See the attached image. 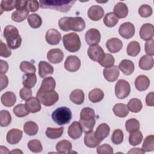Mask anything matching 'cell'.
<instances>
[{
    "label": "cell",
    "mask_w": 154,
    "mask_h": 154,
    "mask_svg": "<svg viewBox=\"0 0 154 154\" xmlns=\"http://www.w3.org/2000/svg\"><path fill=\"white\" fill-rule=\"evenodd\" d=\"M39 2L37 1H27V8L30 12L37 11L39 8Z\"/></svg>",
    "instance_id": "cell-59"
},
{
    "label": "cell",
    "mask_w": 154,
    "mask_h": 154,
    "mask_svg": "<svg viewBox=\"0 0 154 154\" xmlns=\"http://www.w3.org/2000/svg\"><path fill=\"white\" fill-rule=\"evenodd\" d=\"M143 138V136L141 132L137 130L130 132V135L129 136V143L132 146H137L141 143Z\"/></svg>",
    "instance_id": "cell-40"
},
{
    "label": "cell",
    "mask_w": 154,
    "mask_h": 154,
    "mask_svg": "<svg viewBox=\"0 0 154 154\" xmlns=\"http://www.w3.org/2000/svg\"><path fill=\"white\" fill-rule=\"evenodd\" d=\"M27 20L29 25L32 28H38L42 24V19L41 17L35 13L29 14Z\"/></svg>",
    "instance_id": "cell-42"
},
{
    "label": "cell",
    "mask_w": 154,
    "mask_h": 154,
    "mask_svg": "<svg viewBox=\"0 0 154 154\" xmlns=\"http://www.w3.org/2000/svg\"><path fill=\"white\" fill-rule=\"evenodd\" d=\"M141 50L140 43L137 41L131 42L126 49L127 54L131 57H135L138 55Z\"/></svg>",
    "instance_id": "cell-36"
},
{
    "label": "cell",
    "mask_w": 154,
    "mask_h": 154,
    "mask_svg": "<svg viewBox=\"0 0 154 154\" xmlns=\"http://www.w3.org/2000/svg\"><path fill=\"white\" fill-rule=\"evenodd\" d=\"M56 85L55 79L51 77H46L42 81L40 88L38 90L42 91H51L54 90Z\"/></svg>",
    "instance_id": "cell-26"
},
{
    "label": "cell",
    "mask_w": 154,
    "mask_h": 154,
    "mask_svg": "<svg viewBox=\"0 0 154 154\" xmlns=\"http://www.w3.org/2000/svg\"><path fill=\"white\" fill-rule=\"evenodd\" d=\"M0 65H1V70H0L1 74H5L8 69V63H7V61L1 60H0Z\"/></svg>",
    "instance_id": "cell-63"
},
{
    "label": "cell",
    "mask_w": 154,
    "mask_h": 154,
    "mask_svg": "<svg viewBox=\"0 0 154 154\" xmlns=\"http://www.w3.org/2000/svg\"><path fill=\"white\" fill-rule=\"evenodd\" d=\"M28 148L34 153H38L42 151L43 147L41 142L37 139L30 140L28 143Z\"/></svg>",
    "instance_id": "cell-48"
},
{
    "label": "cell",
    "mask_w": 154,
    "mask_h": 154,
    "mask_svg": "<svg viewBox=\"0 0 154 154\" xmlns=\"http://www.w3.org/2000/svg\"><path fill=\"white\" fill-rule=\"evenodd\" d=\"M2 103L7 107H11L16 101V97L14 93L11 91L5 92L1 97Z\"/></svg>",
    "instance_id": "cell-27"
},
{
    "label": "cell",
    "mask_w": 154,
    "mask_h": 154,
    "mask_svg": "<svg viewBox=\"0 0 154 154\" xmlns=\"http://www.w3.org/2000/svg\"><path fill=\"white\" fill-rule=\"evenodd\" d=\"M96 117V114L93 109L85 107L82 109L80 112V120H88L94 119Z\"/></svg>",
    "instance_id": "cell-43"
},
{
    "label": "cell",
    "mask_w": 154,
    "mask_h": 154,
    "mask_svg": "<svg viewBox=\"0 0 154 154\" xmlns=\"http://www.w3.org/2000/svg\"><path fill=\"white\" fill-rule=\"evenodd\" d=\"M101 38V35L99 30L95 28H91L86 31L85 34V40L87 45L93 46L97 45Z\"/></svg>",
    "instance_id": "cell-8"
},
{
    "label": "cell",
    "mask_w": 154,
    "mask_h": 154,
    "mask_svg": "<svg viewBox=\"0 0 154 154\" xmlns=\"http://www.w3.org/2000/svg\"><path fill=\"white\" fill-rule=\"evenodd\" d=\"M81 60L75 55H69L64 62V68L69 72H75L79 70L81 67Z\"/></svg>",
    "instance_id": "cell-9"
},
{
    "label": "cell",
    "mask_w": 154,
    "mask_h": 154,
    "mask_svg": "<svg viewBox=\"0 0 154 154\" xmlns=\"http://www.w3.org/2000/svg\"><path fill=\"white\" fill-rule=\"evenodd\" d=\"M114 13L118 18H125L128 16V8L123 2H118L114 7Z\"/></svg>",
    "instance_id": "cell-29"
},
{
    "label": "cell",
    "mask_w": 154,
    "mask_h": 154,
    "mask_svg": "<svg viewBox=\"0 0 154 154\" xmlns=\"http://www.w3.org/2000/svg\"><path fill=\"white\" fill-rule=\"evenodd\" d=\"M142 149L144 152H151L154 150V136L150 135L144 140L142 144Z\"/></svg>",
    "instance_id": "cell-44"
},
{
    "label": "cell",
    "mask_w": 154,
    "mask_h": 154,
    "mask_svg": "<svg viewBox=\"0 0 154 154\" xmlns=\"http://www.w3.org/2000/svg\"><path fill=\"white\" fill-rule=\"evenodd\" d=\"M123 140V132L120 129H117L114 131L112 137L111 141L115 144H120Z\"/></svg>",
    "instance_id": "cell-53"
},
{
    "label": "cell",
    "mask_w": 154,
    "mask_h": 154,
    "mask_svg": "<svg viewBox=\"0 0 154 154\" xmlns=\"http://www.w3.org/2000/svg\"><path fill=\"white\" fill-rule=\"evenodd\" d=\"M64 132V128L60 127L58 128H48L45 132L47 137L51 139H56L60 138Z\"/></svg>",
    "instance_id": "cell-39"
},
{
    "label": "cell",
    "mask_w": 154,
    "mask_h": 154,
    "mask_svg": "<svg viewBox=\"0 0 154 154\" xmlns=\"http://www.w3.org/2000/svg\"><path fill=\"white\" fill-rule=\"evenodd\" d=\"M29 11L28 8L22 10H16L13 11L11 15V19L16 22H21L29 16Z\"/></svg>",
    "instance_id": "cell-31"
},
{
    "label": "cell",
    "mask_w": 154,
    "mask_h": 154,
    "mask_svg": "<svg viewBox=\"0 0 154 154\" xmlns=\"http://www.w3.org/2000/svg\"><path fill=\"white\" fill-rule=\"evenodd\" d=\"M113 152L112 147L108 144H103L99 146L97 148V153L98 154H112Z\"/></svg>",
    "instance_id": "cell-55"
},
{
    "label": "cell",
    "mask_w": 154,
    "mask_h": 154,
    "mask_svg": "<svg viewBox=\"0 0 154 154\" xmlns=\"http://www.w3.org/2000/svg\"><path fill=\"white\" fill-rule=\"evenodd\" d=\"M145 152L143 149L140 148H132L131 150H129L128 153H144Z\"/></svg>",
    "instance_id": "cell-64"
},
{
    "label": "cell",
    "mask_w": 154,
    "mask_h": 154,
    "mask_svg": "<svg viewBox=\"0 0 154 154\" xmlns=\"http://www.w3.org/2000/svg\"><path fill=\"white\" fill-rule=\"evenodd\" d=\"M11 122V117L7 110H1L0 112V125L1 127L8 126Z\"/></svg>",
    "instance_id": "cell-45"
},
{
    "label": "cell",
    "mask_w": 154,
    "mask_h": 154,
    "mask_svg": "<svg viewBox=\"0 0 154 154\" xmlns=\"http://www.w3.org/2000/svg\"><path fill=\"white\" fill-rule=\"evenodd\" d=\"M16 10H22L27 8V1L16 0Z\"/></svg>",
    "instance_id": "cell-62"
},
{
    "label": "cell",
    "mask_w": 154,
    "mask_h": 154,
    "mask_svg": "<svg viewBox=\"0 0 154 154\" xmlns=\"http://www.w3.org/2000/svg\"><path fill=\"white\" fill-rule=\"evenodd\" d=\"M19 95L20 98L23 100H26L31 97L32 96V91L31 88L27 87H23L20 89L19 91Z\"/></svg>",
    "instance_id": "cell-57"
},
{
    "label": "cell",
    "mask_w": 154,
    "mask_h": 154,
    "mask_svg": "<svg viewBox=\"0 0 154 154\" xmlns=\"http://www.w3.org/2000/svg\"><path fill=\"white\" fill-rule=\"evenodd\" d=\"M139 67L144 70H149L153 67V58L152 56L144 55L141 57L139 61Z\"/></svg>",
    "instance_id": "cell-28"
},
{
    "label": "cell",
    "mask_w": 154,
    "mask_h": 154,
    "mask_svg": "<svg viewBox=\"0 0 154 154\" xmlns=\"http://www.w3.org/2000/svg\"><path fill=\"white\" fill-rule=\"evenodd\" d=\"M83 129L79 122H73L69 126L68 135L73 140L80 138Z\"/></svg>",
    "instance_id": "cell-15"
},
{
    "label": "cell",
    "mask_w": 154,
    "mask_h": 154,
    "mask_svg": "<svg viewBox=\"0 0 154 154\" xmlns=\"http://www.w3.org/2000/svg\"><path fill=\"white\" fill-rule=\"evenodd\" d=\"M38 130L37 124L32 121L26 122L23 125V131L25 134L29 136L36 135Z\"/></svg>",
    "instance_id": "cell-38"
},
{
    "label": "cell",
    "mask_w": 154,
    "mask_h": 154,
    "mask_svg": "<svg viewBox=\"0 0 154 154\" xmlns=\"http://www.w3.org/2000/svg\"><path fill=\"white\" fill-rule=\"evenodd\" d=\"M153 43L154 40L153 38L147 40V42L145 43V51L146 53L150 56H153L154 55V51H153Z\"/></svg>",
    "instance_id": "cell-58"
},
{
    "label": "cell",
    "mask_w": 154,
    "mask_h": 154,
    "mask_svg": "<svg viewBox=\"0 0 154 154\" xmlns=\"http://www.w3.org/2000/svg\"><path fill=\"white\" fill-rule=\"evenodd\" d=\"M127 107L132 112H138L141 111L143 107L142 102L138 98H132L129 100L127 104Z\"/></svg>",
    "instance_id": "cell-35"
},
{
    "label": "cell",
    "mask_w": 154,
    "mask_h": 154,
    "mask_svg": "<svg viewBox=\"0 0 154 154\" xmlns=\"http://www.w3.org/2000/svg\"><path fill=\"white\" fill-rule=\"evenodd\" d=\"M56 150L60 153H70L72 149V145L70 141L63 140L58 142L55 146Z\"/></svg>",
    "instance_id": "cell-30"
},
{
    "label": "cell",
    "mask_w": 154,
    "mask_h": 154,
    "mask_svg": "<svg viewBox=\"0 0 154 154\" xmlns=\"http://www.w3.org/2000/svg\"><path fill=\"white\" fill-rule=\"evenodd\" d=\"M45 38L48 44L51 45H55L60 43L61 39V35L58 31L52 28L47 31Z\"/></svg>",
    "instance_id": "cell-13"
},
{
    "label": "cell",
    "mask_w": 154,
    "mask_h": 154,
    "mask_svg": "<svg viewBox=\"0 0 154 154\" xmlns=\"http://www.w3.org/2000/svg\"><path fill=\"white\" fill-rule=\"evenodd\" d=\"M52 120L58 125H64L69 123L72 118V113L70 109L66 106H61L57 108L52 113Z\"/></svg>",
    "instance_id": "cell-4"
},
{
    "label": "cell",
    "mask_w": 154,
    "mask_h": 154,
    "mask_svg": "<svg viewBox=\"0 0 154 154\" xmlns=\"http://www.w3.org/2000/svg\"><path fill=\"white\" fill-rule=\"evenodd\" d=\"M109 132V126L106 123H103L98 126L96 131L94 132V135L96 138L101 142L103 140L108 136Z\"/></svg>",
    "instance_id": "cell-22"
},
{
    "label": "cell",
    "mask_w": 154,
    "mask_h": 154,
    "mask_svg": "<svg viewBox=\"0 0 154 154\" xmlns=\"http://www.w3.org/2000/svg\"><path fill=\"white\" fill-rule=\"evenodd\" d=\"M22 84L24 87L31 88L34 87L37 82V76L35 73H26L22 76Z\"/></svg>",
    "instance_id": "cell-34"
},
{
    "label": "cell",
    "mask_w": 154,
    "mask_h": 154,
    "mask_svg": "<svg viewBox=\"0 0 154 154\" xmlns=\"http://www.w3.org/2000/svg\"><path fill=\"white\" fill-rule=\"evenodd\" d=\"M150 85V80L146 75H139L135 81V86L137 90L143 91L148 88Z\"/></svg>",
    "instance_id": "cell-23"
},
{
    "label": "cell",
    "mask_w": 154,
    "mask_h": 154,
    "mask_svg": "<svg viewBox=\"0 0 154 154\" xmlns=\"http://www.w3.org/2000/svg\"><path fill=\"white\" fill-rule=\"evenodd\" d=\"M60 28L64 31L81 32L85 29V23L81 17H63L58 21Z\"/></svg>",
    "instance_id": "cell-1"
},
{
    "label": "cell",
    "mask_w": 154,
    "mask_h": 154,
    "mask_svg": "<svg viewBox=\"0 0 154 154\" xmlns=\"http://www.w3.org/2000/svg\"><path fill=\"white\" fill-rule=\"evenodd\" d=\"M4 37L6 39L8 46L12 49H16L20 47L22 38L16 27L12 25H7L4 29Z\"/></svg>",
    "instance_id": "cell-2"
},
{
    "label": "cell",
    "mask_w": 154,
    "mask_h": 154,
    "mask_svg": "<svg viewBox=\"0 0 154 154\" xmlns=\"http://www.w3.org/2000/svg\"><path fill=\"white\" fill-rule=\"evenodd\" d=\"M76 1L63 0H48L40 1V5L42 8H50L60 12H68Z\"/></svg>",
    "instance_id": "cell-3"
},
{
    "label": "cell",
    "mask_w": 154,
    "mask_h": 154,
    "mask_svg": "<svg viewBox=\"0 0 154 154\" xmlns=\"http://www.w3.org/2000/svg\"><path fill=\"white\" fill-rule=\"evenodd\" d=\"M84 136V143L86 146L90 148H94L97 146L100 141H99L94 135V132L93 131L85 133Z\"/></svg>",
    "instance_id": "cell-25"
},
{
    "label": "cell",
    "mask_w": 154,
    "mask_h": 154,
    "mask_svg": "<svg viewBox=\"0 0 154 154\" xmlns=\"http://www.w3.org/2000/svg\"><path fill=\"white\" fill-rule=\"evenodd\" d=\"M141 38L144 40H149L153 38L154 35V26L151 23L143 24L139 32Z\"/></svg>",
    "instance_id": "cell-14"
},
{
    "label": "cell",
    "mask_w": 154,
    "mask_h": 154,
    "mask_svg": "<svg viewBox=\"0 0 154 154\" xmlns=\"http://www.w3.org/2000/svg\"><path fill=\"white\" fill-rule=\"evenodd\" d=\"M0 42V55L5 58L9 57L11 55V51L10 48L8 46V45L3 43L2 40H1Z\"/></svg>",
    "instance_id": "cell-56"
},
{
    "label": "cell",
    "mask_w": 154,
    "mask_h": 154,
    "mask_svg": "<svg viewBox=\"0 0 154 154\" xmlns=\"http://www.w3.org/2000/svg\"><path fill=\"white\" fill-rule=\"evenodd\" d=\"M46 57L51 63L53 64H57L63 61L64 54L60 49H52L48 52Z\"/></svg>",
    "instance_id": "cell-18"
},
{
    "label": "cell",
    "mask_w": 154,
    "mask_h": 154,
    "mask_svg": "<svg viewBox=\"0 0 154 154\" xmlns=\"http://www.w3.org/2000/svg\"><path fill=\"white\" fill-rule=\"evenodd\" d=\"M63 43L65 49L70 52H75L79 50L81 42L79 35L75 32H70L64 35Z\"/></svg>",
    "instance_id": "cell-5"
},
{
    "label": "cell",
    "mask_w": 154,
    "mask_h": 154,
    "mask_svg": "<svg viewBox=\"0 0 154 154\" xmlns=\"http://www.w3.org/2000/svg\"><path fill=\"white\" fill-rule=\"evenodd\" d=\"M1 78V90H2L4 88H6L8 84V79L5 74L0 75Z\"/></svg>",
    "instance_id": "cell-61"
},
{
    "label": "cell",
    "mask_w": 154,
    "mask_h": 154,
    "mask_svg": "<svg viewBox=\"0 0 154 154\" xmlns=\"http://www.w3.org/2000/svg\"><path fill=\"white\" fill-rule=\"evenodd\" d=\"M104 97L103 91L99 88H94L89 92L88 99L93 103H96L101 101Z\"/></svg>",
    "instance_id": "cell-37"
},
{
    "label": "cell",
    "mask_w": 154,
    "mask_h": 154,
    "mask_svg": "<svg viewBox=\"0 0 154 154\" xmlns=\"http://www.w3.org/2000/svg\"><path fill=\"white\" fill-rule=\"evenodd\" d=\"M126 129L128 132H132L140 129V123L135 119H128L125 124Z\"/></svg>",
    "instance_id": "cell-47"
},
{
    "label": "cell",
    "mask_w": 154,
    "mask_h": 154,
    "mask_svg": "<svg viewBox=\"0 0 154 154\" xmlns=\"http://www.w3.org/2000/svg\"><path fill=\"white\" fill-rule=\"evenodd\" d=\"M112 111L116 116L121 118L126 117L129 113V109L127 106L125 104L122 103H116L113 106Z\"/></svg>",
    "instance_id": "cell-33"
},
{
    "label": "cell",
    "mask_w": 154,
    "mask_h": 154,
    "mask_svg": "<svg viewBox=\"0 0 154 154\" xmlns=\"http://www.w3.org/2000/svg\"><path fill=\"white\" fill-rule=\"evenodd\" d=\"M106 47L109 52L117 53L122 49L123 43L122 40L118 38H111L107 40Z\"/></svg>",
    "instance_id": "cell-20"
},
{
    "label": "cell",
    "mask_w": 154,
    "mask_h": 154,
    "mask_svg": "<svg viewBox=\"0 0 154 154\" xmlns=\"http://www.w3.org/2000/svg\"><path fill=\"white\" fill-rule=\"evenodd\" d=\"M25 105L27 110L31 113L38 112L42 108L40 102L37 97H31L29 99L26 100Z\"/></svg>",
    "instance_id": "cell-21"
},
{
    "label": "cell",
    "mask_w": 154,
    "mask_h": 154,
    "mask_svg": "<svg viewBox=\"0 0 154 154\" xmlns=\"http://www.w3.org/2000/svg\"><path fill=\"white\" fill-rule=\"evenodd\" d=\"M23 132L18 129H11L7 134V141L10 144H16L22 139Z\"/></svg>",
    "instance_id": "cell-17"
},
{
    "label": "cell",
    "mask_w": 154,
    "mask_h": 154,
    "mask_svg": "<svg viewBox=\"0 0 154 154\" xmlns=\"http://www.w3.org/2000/svg\"><path fill=\"white\" fill-rule=\"evenodd\" d=\"M84 93L82 90L75 89L70 93V99L73 103L81 105L84 102Z\"/></svg>",
    "instance_id": "cell-32"
},
{
    "label": "cell",
    "mask_w": 154,
    "mask_h": 154,
    "mask_svg": "<svg viewBox=\"0 0 154 154\" xmlns=\"http://www.w3.org/2000/svg\"><path fill=\"white\" fill-rule=\"evenodd\" d=\"M146 103L147 106H154V93L153 91L148 93L146 97Z\"/></svg>",
    "instance_id": "cell-60"
},
{
    "label": "cell",
    "mask_w": 154,
    "mask_h": 154,
    "mask_svg": "<svg viewBox=\"0 0 154 154\" xmlns=\"http://www.w3.org/2000/svg\"><path fill=\"white\" fill-rule=\"evenodd\" d=\"M87 54L91 60L99 63L103 58L105 53L101 46L96 45L90 46L87 50Z\"/></svg>",
    "instance_id": "cell-11"
},
{
    "label": "cell",
    "mask_w": 154,
    "mask_h": 154,
    "mask_svg": "<svg viewBox=\"0 0 154 154\" xmlns=\"http://www.w3.org/2000/svg\"><path fill=\"white\" fill-rule=\"evenodd\" d=\"M103 74L105 79L108 82H114L119 76V70L117 66H112L109 67H105L103 70Z\"/></svg>",
    "instance_id": "cell-12"
},
{
    "label": "cell",
    "mask_w": 154,
    "mask_h": 154,
    "mask_svg": "<svg viewBox=\"0 0 154 154\" xmlns=\"http://www.w3.org/2000/svg\"><path fill=\"white\" fill-rule=\"evenodd\" d=\"M16 7V0L10 1V0H2L1 2V14L2 13L3 11H11Z\"/></svg>",
    "instance_id": "cell-51"
},
{
    "label": "cell",
    "mask_w": 154,
    "mask_h": 154,
    "mask_svg": "<svg viewBox=\"0 0 154 154\" xmlns=\"http://www.w3.org/2000/svg\"><path fill=\"white\" fill-rule=\"evenodd\" d=\"M79 123L82 126L83 131L85 133H87L93 131V128L96 123V120L95 119H91V120H79Z\"/></svg>",
    "instance_id": "cell-52"
},
{
    "label": "cell",
    "mask_w": 154,
    "mask_h": 154,
    "mask_svg": "<svg viewBox=\"0 0 154 154\" xmlns=\"http://www.w3.org/2000/svg\"><path fill=\"white\" fill-rule=\"evenodd\" d=\"M131 92V85L125 79H119L115 86V94L118 99H123L128 97Z\"/></svg>",
    "instance_id": "cell-7"
},
{
    "label": "cell",
    "mask_w": 154,
    "mask_h": 154,
    "mask_svg": "<svg viewBox=\"0 0 154 154\" xmlns=\"http://www.w3.org/2000/svg\"><path fill=\"white\" fill-rule=\"evenodd\" d=\"M114 58L111 54H105L102 60L99 62V64L104 67H109L114 66Z\"/></svg>",
    "instance_id": "cell-49"
},
{
    "label": "cell",
    "mask_w": 154,
    "mask_h": 154,
    "mask_svg": "<svg viewBox=\"0 0 154 154\" xmlns=\"http://www.w3.org/2000/svg\"><path fill=\"white\" fill-rule=\"evenodd\" d=\"M54 73L53 67L45 61H40L38 63V75L40 78H45Z\"/></svg>",
    "instance_id": "cell-19"
},
{
    "label": "cell",
    "mask_w": 154,
    "mask_h": 154,
    "mask_svg": "<svg viewBox=\"0 0 154 154\" xmlns=\"http://www.w3.org/2000/svg\"><path fill=\"white\" fill-rule=\"evenodd\" d=\"M36 97L41 103L46 106H50L55 104L58 100L59 96L58 93L55 91H42L38 90Z\"/></svg>",
    "instance_id": "cell-6"
},
{
    "label": "cell",
    "mask_w": 154,
    "mask_h": 154,
    "mask_svg": "<svg viewBox=\"0 0 154 154\" xmlns=\"http://www.w3.org/2000/svg\"><path fill=\"white\" fill-rule=\"evenodd\" d=\"M119 69L125 75H131L135 69L134 63L129 60H123L119 65Z\"/></svg>",
    "instance_id": "cell-24"
},
{
    "label": "cell",
    "mask_w": 154,
    "mask_h": 154,
    "mask_svg": "<svg viewBox=\"0 0 154 154\" xmlns=\"http://www.w3.org/2000/svg\"><path fill=\"white\" fill-rule=\"evenodd\" d=\"M20 69L25 73H35L36 69L35 66L31 62L23 61L20 64Z\"/></svg>",
    "instance_id": "cell-46"
},
{
    "label": "cell",
    "mask_w": 154,
    "mask_h": 154,
    "mask_svg": "<svg viewBox=\"0 0 154 154\" xmlns=\"http://www.w3.org/2000/svg\"><path fill=\"white\" fill-rule=\"evenodd\" d=\"M153 13L152 7L147 4L141 5L138 9V13L142 17H148L152 15Z\"/></svg>",
    "instance_id": "cell-54"
},
{
    "label": "cell",
    "mask_w": 154,
    "mask_h": 154,
    "mask_svg": "<svg viewBox=\"0 0 154 154\" xmlns=\"http://www.w3.org/2000/svg\"><path fill=\"white\" fill-rule=\"evenodd\" d=\"M134 25L129 22L122 23L119 29V33L120 36L125 39H129L132 38L135 34Z\"/></svg>",
    "instance_id": "cell-10"
},
{
    "label": "cell",
    "mask_w": 154,
    "mask_h": 154,
    "mask_svg": "<svg viewBox=\"0 0 154 154\" xmlns=\"http://www.w3.org/2000/svg\"><path fill=\"white\" fill-rule=\"evenodd\" d=\"M88 17L93 21H98L103 16L104 10L99 5H93L87 11Z\"/></svg>",
    "instance_id": "cell-16"
},
{
    "label": "cell",
    "mask_w": 154,
    "mask_h": 154,
    "mask_svg": "<svg viewBox=\"0 0 154 154\" xmlns=\"http://www.w3.org/2000/svg\"><path fill=\"white\" fill-rule=\"evenodd\" d=\"M119 22V18L113 12L106 13L103 18V23L108 27H113L117 25Z\"/></svg>",
    "instance_id": "cell-41"
},
{
    "label": "cell",
    "mask_w": 154,
    "mask_h": 154,
    "mask_svg": "<svg viewBox=\"0 0 154 154\" xmlns=\"http://www.w3.org/2000/svg\"><path fill=\"white\" fill-rule=\"evenodd\" d=\"M14 114L18 117H23L27 116L29 112L27 110L25 105L23 103H20L15 106L13 109Z\"/></svg>",
    "instance_id": "cell-50"
}]
</instances>
